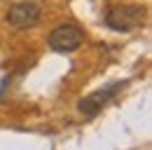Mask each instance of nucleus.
<instances>
[{
    "label": "nucleus",
    "instance_id": "nucleus-4",
    "mask_svg": "<svg viewBox=\"0 0 152 150\" xmlns=\"http://www.w3.org/2000/svg\"><path fill=\"white\" fill-rule=\"evenodd\" d=\"M117 89H122V85L119 82H115V85H108V87H103V89H96L94 94H89V96H84L80 103H77V110L82 117H94L98 112L103 110V106L113 99Z\"/></svg>",
    "mask_w": 152,
    "mask_h": 150
},
{
    "label": "nucleus",
    "instance_id": "nucleus-2",
    "mask_svg": "<svg viewBox=\"0 0 152 150\" xmlns=\"http://www.w3.org/2000/svg\"><path fill=\"white\" fill-rule=\"evenodd\" d=\"M42 12H40V5L33 2V0H23V2H17L10 7L7 12V24L12 28H19V31H26V28H33L40 21Z\"/></svg>",
    "mask_w": 152,
    "mask_h": 150
},
{
    "label": "nucleus",
    "instance_id": "nucleus-1",
    "mask_svg": "<svg viewBox=\"0 0 152 150\" xmlns=\"http://www.w3.org/2000/svg\"><path fill=\"white\" fill-rule=\"evenodd\" d=\"M143 19H145V10L140 5H115L105 14V24L113 31L126 33V31L138 28L143 24Z\"/></svg>",
    "mask_w": 152,
    "mask_h": 150
},
{
    "label": "nucleus",
    "instance_id": "nucleus-3",
    "mask_svg": "<svg viewBox=\"0 0 152 150\" xmlns=\"http://www.w3.org/2000/svg\"><path fill=\"white\" fill-rule=\"evenodd\" d=\"M82 40H84V33L77 26L63 24L49 33V47L54 52H75L82 47Z\"/></svg>",
    "mask_w": 152,
    "mask_h": 150
}]
</instances>
